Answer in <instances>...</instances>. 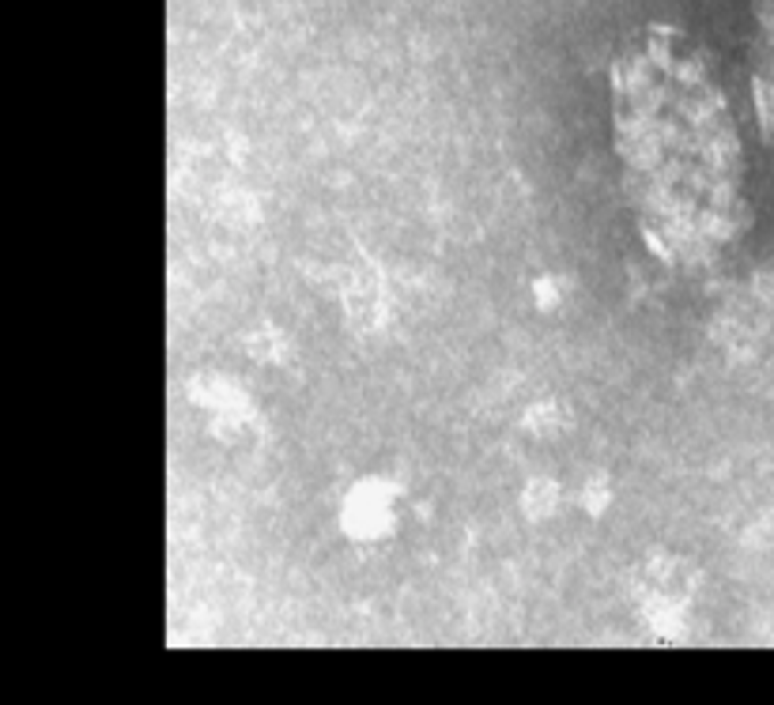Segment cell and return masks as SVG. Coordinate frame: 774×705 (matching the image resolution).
Instances as JSON below:
<instances>
[{
	"instance_id": "obj_1",
	"label": "cell",
	"mask_w": 774,
	"mask_h": 705,
	"mask_svg": "<svg viewBox=\"0 0 774 705\" xmlns=\"http://www.w3.org/2000/svg\"><path fill=\"white\" fill-rule=\"evenodd\" d=\"M608 114L642 242L676 268L729 249L745 227V151L699 42L665 23L627 35L608 72Z\"/></svg>"
},
{
	"instance_id": "obj_2",
	"label": "cell",
	"mask_w": 774,
	"mask_h": 705,
	"mask_svg": "<svg viewBox=\"0 0 774 705\" xmlns=\"http://www.w3.org/2000/svg\"><path fill=\"white\" fill-rule=\"evenodd\" d=\"M748 72H752L755 118H760L767 148L774 151V0H760V4H755Z\"/></svg>"
}]
</instances>
